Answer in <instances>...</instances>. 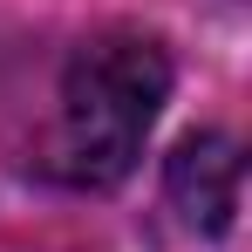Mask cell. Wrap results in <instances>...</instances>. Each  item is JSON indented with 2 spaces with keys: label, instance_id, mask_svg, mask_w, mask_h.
<instances>
[{
  "label": "cell",
  "instance_id": "7a4b0ae2",
  "mask_svg": "<svg viewBox=\"0 0 252 252\" xmlns=\"http://www.w3.org/2000/svg\"><path fill=\"white\" fill-rule=\"evenodd\" d=\"M239 184H246V157H239V143L218 136V129L184 136V143L170 150V164H164L170 211H177L191 232H205V239H225V232H232V218H239Z\"/></svg>",
  "mask_w": 252,
  "mask_h": 252
},
{
  "label": "cell",
  "instance_id": "6da1fadb",
  "mask_svg": "<svg viewBox=\"0 0 252 252\" xmlns=\"http://www.w3.org/2000/svg\"><path fill=\"white\" fill-rule=\"evenodd\" d=\"M164 95H170V55L157 34H143V28L89 34L62 68L48 170L82 191L123 184L143 157V136L157 123Z\"/></svg>",
  "mask_w": 252,
  "mask_h": 252
}]
</instances>
